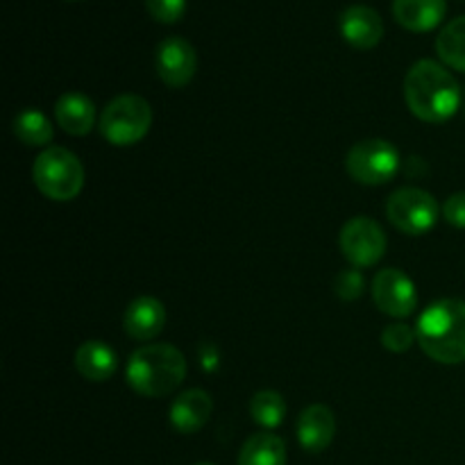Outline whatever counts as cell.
Returning <instances> with one entry per match:
<instances>
[{
  "instance_id": "obj_6",
  "label": "cell",
  "mask_w": 465,
  "mask_h": 465,
  "mask_svg": "<svg viewBox=\"0 0 465 465\" xmlns=\"http://www.w3.org/2000/svg\"><path fill=\"white\" fill-rule=\"evenodd\" d=\"M386 216L402 234L422 236L439 223L440 207L430 191L402 186L386 203Z\"/></svg>"
},
{
  "instance_id": "obj_3",
  "label": "cell",
  "mask_w": 465,
  "mask_h": 465,
  "mask_svg": "<svg viewBox=\"0 0 465 465\" xmlns=\"http://www.w3.org/2000/svg\"><path fill=\"white\" fill-rule=\"evenodd\" d=\"M186 377V359L175 345L150 343L134 350L127 361L125 380L143 398H163L180 389Z\"/></svg>"
},
{
  "instance_id": "obj_18",
  "label": "cell",
  "mask_w": 465,
  "mask_h": 465,
  "mask_svg": "<svg viewBox=\"0 0 465 465\" xmlns=\"http://www.w3.org/2000/svg\"><path fill=\"white\" fill-rule=\"evenodd\" d=\"M239 465H286V445L272 431H259L243 443Z\"/></svg>"
},
{
  "instance_id": "obj_7",
  "label": "cell",
  "mask_w": 465,
  "mask_h": 465,
  "mask_svg": "<svg viewBox=\"0 0 465 465\" xmlns=\"http://www.w3.org/2000/svg\"><path fill=\"white\" fill-rule=\"evenodd\" d=\"M345 168H348V175L359 184L380 186L398 175L400 153L386 139L359 141L350 148Z\"/></svg>"
},
{
  "instance_id": "obj_10",
  "label": "cell",
  "mask_w": 465,
  "mask_h": 465,
  "mask_svg": "<svg viewBox=\"0 0 465 465\" xmlns=\"http://www.w3.org/2000/svg\"><path fill=\"white\" fill-rule=\"evenodd\" d=\"M157 75L171 89H182L189 84L198 68L195 48L182 36H168L157 45Z\"/></svg>"
},
{
  "instance_id": "obj_17",
  "label": "cell",
  "mask_w": 465,
  "mask_h": 465,
  "mask_svg": "<svg viewBox=\"0 0 465 465\" xmlns=\"http://www.w3.org/2000/svg\"><path fill=\"white\" fill-rule=\"evenodd\" d=\"M75 368L84 380L107 381L116 372L118 357L104 341H86L77 348Z\"/></svg>"
},
{
  "instance_id": "obj_27",
  "label": "cell",
  "mask_w": 465,
  "mask_h": 465,
  "mask_svg": "<svg viewBox=\"0 0 465 465\" xmlns=\"http://www.w3.org/2000/svg\"><path fill=\"white\" fill-rule=\"evenodd\" d=\"M198 465H212V463H198Z\"/></svg>"
},
{
  "instance_id": "obj_2",
  "label": "cell",
  "mask_w": 465,
  "mask_h": 465,
  "mask_svg": "<svg viewBox=\"0 0 465 465\" xmlns=\"http://www.w3.org/2000/svg\"><path fill=\"white\" fill-rule=\"evenodd\" d=\"M418 345L443 366L465 361V302L443 298L431 302L418 318Z\"/></svg>"
},
{
  "instance_id": "obj_9",
  "label": "cell",
  "mask_w": 465,
  "mask_h": 465,
  "mask_svg": "<svg viewBox=\"0 0 465 465\" xmlns=\"http://www.w3.org/2000/svg\"><path fill=\"white\" fill-rule=\"evenodd\" d=\"M372 300L391 318H409L418 307V293L411 277L398 268H384L372 280Z\"/></svg>"
},
{
  "instance_id": "obj_26",
  "label": "cell",
  "mask_w": 465,
  "mask_h": 465,
  "mask_svg": "<svg viewBox=\"0 0 465 465\" xmlns=\"http://www.w3.org/2000/svg\"><path fill=\"white\" fill-rule=\"evenodd\" d=\"M463 109H465V94H463Z\"/></svg>"
},
{
  "instance_id": "obj_19",
  "label": "cell",
  "mask_w": 465,
  "mask_h": 465,
  "mask_svg": "<svg viewBox=\"0 0 465 465\" xmlns=\"http://www.w3.org/2000/svg\"><path fill=\"white\" fill-rule=\"evenodd\" d=\"M14 134L21 143L30 145V148H44L53 141V123L39 109H23L21 114L14 116Z\"/></svg>"
},
{
  "instance_id": "obj_20",
  "label": "cell",
  "mask_w": 465,
  "mask_h": 465,
  "mask_svg": "<svg viewBox=\"0 0 465 465\" xmlns=\"http://www.w3.org/2000/svg\"><path fill=\"white\" fill-rule=\"evenodd\" d=\"M436 53L445 66L465 73V16L454 18L439 32Z\"/></svg>"
},
{
  "instance_id": "obj_25",
  "label": "cell",
  "mask_w": 465,
  "mask_h": 465,
  "mask_svg": "<svg viewBox=\"0 0 465 465\" xmlns=\"http://www.w3.org/2000/svg\"><path fill=\"white\" fill-rule=\"evenodd\" d=\"M443 216L452 227L465 230V191H459V193L450 195V198L445 200Z\"/></svg>"
},
{
  "instance_id": "obj_21",
  "label": "cell",
  "mask_w": 465,
  "mask_h": 465,
  "mask_svg": "<svg viewBox=\"0 0 465 465\" xmlns=\"http://www.w3.org/2000/svg\"><path fill=\"white\" fill-rule=\"evenodd\" d=\"M250 416L263 430H277L284 422L286 400L277 391H259L250 400Z\"/></svg>"
},
{
  "instance_id": "obj_5",
  "label": "cell",
  "mask_w": 465,
  "mask_h": 465,
  "mask_svg": "<svg viewBox=\"0 0 465 465\" xmlns=\"http://www.w3.org/2000/svg\"><path fill=\"white\" fill-rule=\"evenodd\" d=\"M153 125V109L141 95H116L100 114V134L116 148H127L143 139Z\"/></svg>"
},
{
  "instance_id": "obj_4",
  "label": "cell",
  "mask_w": 465,
  "mask_h": 465,
  "mask_svg": "<svg viewBox=\"0 0 465 465\" xmlns=\"http://www.w3.org/2000/svg\"><path fill=\"white\" fill-rule=\"evenodd\" d=\"M32 180L48 200L68 203L75 200L84 186V166L75 153L62 145H50L35 159Z\"/></svg>"
},
{
  "instance_id": "obj_24",
  "label": "cell",
  "mask_w": 465,
  "mask_h": 465,
  "mask_svg": "<svg viewBox=\"0 0 465 465\" xmlns=\"http://www.w3.org/2000/svg\"><path fill=\"white\" fill-rule=\"evenodd\" d=\"M363 284H366V280H363L361 271H359V268H348V271L339 272V277H336L334 282V289L341 300L354 302V300L363 293Z\"/></svg>"
},
{
  "instance_id": "obj_16",
  "label": "cell",
  "mask_w": 465,
  "mask_h": 465,
  "mask_svg": "<svg viewBox=\"0 0 465 465\" xmlns=\"http://www.w3.org/2000/svg\"><path fill=\"white\" fill-rule=\"evenodd\" d=\"M54 118L66 134L84 136L95 125V104L89 95L80 91H68L54 104Z\"/></svg>"
},
{
  "instance_id": "obj_22",
  "label": "cell",
  "mask_w": 465,
  "mask_h": 465,
  "mask_svg": "<svg viewBox=\"0 0 465 465\" xmlns=\"http://www.w3.org/2000/svg\"><path fill=\"white\" fill-rule=\"evenodd\" d=\"M381 345H384L386 350H391V352H407V350H411V345L416 343V330H411L409 325H404V322H391V325L384 327V331H381Z\"/></svg>"
},
{
  "instance_id": "obj_15",
  "label": "cell",
  "mask_w": 465,
  "mask_h": 465,
  "mask_svg": "<svg viewBox=\"0 0 465 465\" xmlns=\"http://www.w3.org/2000/svg\"><path fill=\"white\" fill-rule=\"evenodd\" d=\"M448 14V0H393V16L404 30L431 32Z\"/></svg>"
},
{
  "instance_id": "obj_8",
  "label": "cell",
  "mask_w": 465,
  "mask_h": 465,
  "mask_svg": "<svg viewBox=\"0 0 465 465\" xmlns=\"http://www.w3.org/2000/svg\"><path fill=\"white\" fill-rule=\"evenodd\" d=\"M339 245L352 268H371L386 254V234L375 218L354 216L341 230Z\"/></svg>"
},
{
  "instance_id": "obj_11",
  "label": "cell",
  "mask_w": 465,
  "mask_h": 465,
  "mask_svg": "<svg viewBox=\"0 0 465 465\" xmlns=\"http://www.w3.org/2000/svg\"><path fill=\"white\" fill-rule=\"evenodd\" d=\"M341 36L357 50H371L384 36V21L368 5L345 7L339 16Z\"/></svg>"
},
{
  "instance_id": "obj_23",
  "label": "cell",
  "mask_w": 465,
  "mask_h": 465,
  "mask_svg": "<svg viewBox=\"0 0 465 465\" xmlns=\"http://www.w3.org/2000/svg\"><path fill=\"white\" fill-rule=\"evenodd\" d=\"M150 16L163 25H173L186 12V0H143Z\"/></svg>"
},
{
  "instance_id": "obj_12",
  "label": "cell",
  "mask_w": 465,
  "mask_h": 465,
  "mask_svg": "<svg viewBox=\"0 0 465 465\" xmlns=\"http://www.w3.org/2000/svg\"><path fill=\"white\" fill-rule=\"evenodd\" d=\"M166 325V307L153 295H141L123 313L125 334L134 341H153Z\"/></svg>"
},
{
  "instance_id": "obj_14",
  "label": "cell",
  "mask_w": 465,
  "mask_h": 465,
  "mask_svg": "<svg viewBox=\"0 0 465 465\" xmlns=\"http://www.w3.org/2000/svg\"><path fill=\"white\" fill-rule=\"evenodd\" d=\"M213 411V400L207 391L189 389L175 398L171 407V425L180 434H195L207 425Z\"/></svg>"
},
{
  "instance_id": "obj_1",
  "label": "cell",
  "mask_w": 465,
  "mask_h": 465,
  "mask_svg": "<svg viewBox=\"0 0 465 465\" xmlns=\"http://www.w3.org/2000/svg\"><path fill=\"white\" fill-rule=\"evenodd\" d=\"M404 98L413 116L431 125L450 121L463 103L457 77L434 59H420L409 68L404 77Z\"/></svg>"
},
{
  "instance_id": "obj_13",
  "label": "cell",
  "mask_w": 465,
  "mask_h": 465,
  "mask_svg": "<svg viewBox=\"0 0 465 465\" xmlns=\"http://www.w3.org/2000/svg\"><path fill=\"white\" fill-rule=\"evenodd\" d=\"M336 418L325 404H312L298 418V440L302 450L318 454L327 450L334 440Z\"/></svg>"
}]
</instances>
